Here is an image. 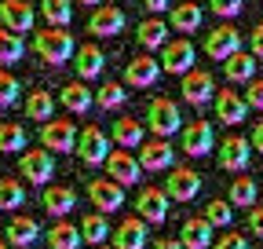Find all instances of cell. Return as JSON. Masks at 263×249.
<instances>
[{
	"label": "cell",
	"mask_w": 263,
	"mask_h": 249,
	"mask_svg": "<svg viewBox=\"0 0 263 249\" xmlns=\"http://www.w3.org/2000/svg\"><path fill=\"white\" fill-rule=\"evenodd\" d=\"M146 129H150L157 139H168V136L183 132V117H179V106H176L172 99H164V96L150 99V106H146Z\"/></svg>",
	"instance_id": "obj_2"
},
{
	"label": "cell",
	"mask_w": 263,
	"mask_h": 249,
	"mask_svg": "<svg viewBox=\"0 0 263 249\" xmlns=\"http://www.w3.org/2000/svg\"><path fill=\"white\" fill-rule=\"evenodd\" d=\"M252 139H245V136H227L223 143H219V169H227V172H245L249 169V158H252Z\"/></svg>",
	"instance_id": "obj_12"
},
{
	"label": "cell",
	"mask_w": 263,
	"mask_h": 249,
	"mask_svg": "<svg viewBox=\"0 0 263 249\" xmlns=\"http://www.w3.org/2000/svg\"><path fill=\"white\" fill-rule=\"evenodd\" d=\"M84 242V235H81V227H73L70 220H59L51 231H48V245L51 249H77Z\"/></svg>",
	"instance_id": "obj_32"
},
{
	"label": "cell",
	"mask_w": 263,
	"mask_h": 249,
	"mask_svg": "<svg viewBox=\"0 0 263 249\" xmlns=\"http://www.w3.org/2000/svg\"><path fill=\"white\" fill-rule=\"evenodd\" d=\"M223 74H227V81H252V74H256V55H252V51H234V55L223 62Z\"/></svg>",
	"instance_id": "obj_30"
},
{
	"label": "cell",
	"mask_w": 263,
	"mask_h": 249,
	"mask_svg": "<svg viewBox=\"0 0 263 249\" xmlns=\"http://www.w3.org/2000/svg\"><path fill=\"white\" fill-rule=\"evenodd\" d=\"M143 8L154 11V15H157V11H172V0H143Z\"/></svg>",
	"instance_id": "obj_46"
},
{
	"label": "cell",
	"mask_w": 263,
	"mask_h": 249,
	"mask_svg": "<svg viewBox=\"0 0 263 249\" xmlns=\"http://www.w3.org/2000/svg\"><path fill=\"white\" fill-rule=\"evenodd\" d=\"M4 238L15 242V245H33L41 238V224L33 220V216H15V220L8 224V231H4Z\"/></svg>",
	"instance_id": "obj_28"
},
{
	"label": "cell",
	"mask_w": 263,
	"mask_h": 249,
	"mask_svg": "<svg viewBox=\"0 0 263 249\" xmlns=\"http://www.w3.org/2000/svg\"><path fill=\"white\" fill-rule=\"evenodd\" d=\"M106 172H110V180H117L121 187H128V183H139L143 165H139V158H132V154L121 147V150H114L106 158Z\"/></svg>",
	"instance_id": "obj_19"
},
{
	"label": "cell",
	"mask_w": 263,
	"mask_h": 249,
	"mask_svg": "<svg viewBox=\"0 0 263 249\" xmlns=\"http://www.w3.org/2000/svg\"><path fill=\"white\" fill-rule=\"evenodd\" d=\"M209 8H212L219 19H234V15L245 8V0H209Z\"/></svg>",
	"instance_id": "obj_41"
},
{
	"label": "cell",
	"mask_w": 263,
	"mask_h": 249,
	"mask_svg": "<svg viewBox=\"0 0 263 249\" xmlns=\"http://www.w3.org/2000/svg\"><path fill=\"white\" fill-rule=\"evenodd\" d=\"M26 55V44L18 33H11V29H0V66H15V62Z\"/></svg>",
	"instance_id": "obj_35"
},
{
	"label": "cell",
	"mask_w": 263,
	"mask_h": 249,
	"mask_svg": "<svg viewBox=\"0 0 263 249\" xmlns=\"http://www.w3.org/2000/svg\"><path fill=\"white\" fill-rule=\"evenodd\" d=\"M26 150V129L15 121L0 124V154H22Z\"/></svg>",
	"instance_id": "obj_34"
},
{
	"label": "cell",
	"mask_w": 263,
	"mask_h": 249,
	"mask_svg": "<svg viewBox=\"0 0 263 249\" xmlns=\"http://www.w3.org/2000/svg\"><path fill=\"white\" fill-rule=\"evenodd\" d=\"M249 106L263 110V81H249Z\"/></svg>",
	"instance_id": "obj_44"
},
{
	"label": "cell",
	"mask_w": 263,
	"mask_h": 249,
	"mask_svg": "<svg viewBox=\"0 0 263 249\" xmlns=\"http://www.w3.org/2000/svg\"><path fill=\"white\" fill-rule=\"evenodd\" d=\"M212 147H216V132H212L209 121L183 124V132H179V150L183 154H190V158H205V154H212Z\"/></svg>",
	"instance_id": "obj_3"
},
{
	"label": "cell",
	"mask_w": 263,
	"mask_h": 249,
	"mask_svg": "<svg viewBox=\"0 0 263 249\" xmlns=\"http://www.w3.org/2000/svg\"><path fill=\"white\" fill-rule=\"evenodd\" d=\"M62 106L66 110H73V114H88L91 106H95V92H88L84 88V81H70V84H66L62 88Z\"/></svg>",
	"instance_id": "obj_25"
},
{
	"label": "cell",
	"mask_w": 263,
	"mask_h": 249,
	"mask_svg": "<svg viewBox=\"0 0 263 249\" xmlns=\"http://www.w3.org/2000/svg\"><path fill=\"white\" fill-rule=\"evenodd\" d=\"M230 205H241V209L256 205V183H252V176H238L234 183H230Z\"/></svg>",
	"instance_id": "obj_38"
},
{
	"label": "cell",
	"mask_w": 263,
	"mask_h": 249,
	"mask_svg": "<svg viewBox=\"0 0 263 249\" xmlns=\"http://www.w3.org/2000/svg\"><path fill=\"white\" fill-rule=\"evenodd\" d=\"M139 165L143 172H161V169H176V147L168 139H146L139 147Z\"/></svg>",
	"instance_id": "obj_10"
},
{
	"label": "cell",
	"mask_w": 263,
	"mask_h": 249,
	"mask_svg": "<svg viewBox=\"0 0 263 249\" xmlns=\"http://www.w3.org/2000/svg\"><path fill=\"white\" fill-rule=\"evenodd\" d=\"M0 249H11V242H8V238H0Z\"/></svg>",
	"instance_id": "obj_50"
},
{
	"label": "cell",
	"mask_w": 263,
	"mask_h": 249,
	"mask_svg": "<svg viewBox=\"0 0 263 249\" xmlns=\"http://www.w3.org/2000/svg\"><path fill=\"white\" fill-rule=\"evenodd\" d=\"M81 235H84V242L88 245H103L106 238H110V224H106V212H88L84 220H81Z\"/></svg>",
	"instance_id": "obj_31"
},
{
	"label": "cell",
	"mask_w": 263,
	"mask_h": 249,
	"mask_svg": "<svg viewBox=\"0 0 263 249\" xmlns=\"http://www.w3.org/2000/svg\"><path fill=\"white\" fill-rule=\"evenodd\" d=\"M197 191H201V176H197L194 169H172L168 180H164V194H168L172 202H190L197 198Z\"/></svg>",
	"instance_id": "obj_14"
},
{
	"label": "cell",
	"mask_w": 263,
	"mask_h": 249,
	"mask_svg": "<svg viewBox=\"0 0 263 249\" xmlns=\"http://www.w3.org/2000/svg\"><path fill=\"white\" fill-rule=\"evenodd\" d=\"M157 77H161V62L150 59V55H136V59L124 66V81H128L132 88H150Z\"/></svg>",
	"instance_id": "obj_21"
},
{
	"label": "cell",
	"mask_w": 263,
	"mask_h": 249,
	"mask_svg": "<svg viewBox=\"0 0 263 249\" xmlns=\"http://www.w3.org/2000/svg\"><path fill=\"white\" fill-rule=\"evenodd\" d=\"M252 150H259V154H263V117L256 121V129H252Z\"/></svg>",
	"instance_id": "obj_47"
},
{
	"label": "cell",
	"mask_w": 263,
	"mask_h": 249,
	"mask_svg": "<svg viewBox=\"0 0 263 249\" xmlns=\"http://www.w3.org/2000/svg\"><path fill=\"white\" fill-rule=\"evenodd\" d=\"M124 26H128L124 11L103 4V8H95V11H91V19H88V33H91V37H117Z\"/></svg>",
	"instance_id": "obj_15"
},
{
	"label": "cell",
	"mask_w": 263,
	"mask_h": 249,
	"mask_svg": "<svg viewBox=\"0 0 263 249\" xmlns=\"http://www.w3.org/2000/svg\"><path fill=\"white\" fill-rule=\"evenodd\" d=\"M205 216H209V224H212V227H216V224H219V227H227L230 220H234V212H230V202H219V198H216V202H209Z\"/></svg>",
	"instance_id": "obj_40"
},
{
	"label": "cell",
	"mask_w": 263,
	"mask_h": 249,
	"mask_svg": "<svg viewBox=\"0 0 263 249\" xmlns=\"http://www.w3.org/2000/svg\"><path fill=\"white\" fill-rule=\"evenodd\" d=\"M51 114H55V96H51L48 88H33L29 96H26V117L48 124V121H51Z\"/></svg>",
	"instance_id": "obj_26"
},
{
	"label": "cell",
	"mask_w": 263,
	"mask_h": 249,
	"mask_svg": "<svg viewBox=\"0 0 263 249\" xmlns=\"http://www.w3.org/2000/svg\"><path fill=\"white\" fill-rule=\"evenodd\" d=\"M41 202H44V209L51 212V216H62L66 212H73V205H77V194H73V187H62V183H51V187H44V194H41Z\"/></svg>",
	"instance_id": "obj_23"
},
{
	"label": "cell",
	"mask_w": 263,
	"mask_h": 249,
	"mask_svg": "<svg viewBox=\"0 0 263 249\" xmlns=\"http://www.w3.org/2000/svg\"><path fill=\"white\" fill-rule=\"evenodd\" d=\"M205 51H209V59H219V62H227L234 51H241V33L230 22H223V26H216L212 33L205 37Z\"/></svg>",
	"instance_id": "obj_11"
},
{
	"label": "cell",
	"mask_w": 263,
	"mask_h": 249,
	"mask_svg": "<svg viewBox=\"0 0 263 249\" xmlns=\"http://www.w3.org/2000/svg\"><path fill=\"white\" fill-rule=\"evenodd\" d=\"M154 249H186L179 238H161V242H154Z\"/></svg>",
	"instance_id": "obj_48"
},
{
	"label": "cell",
	"mask_w": 263,
	"mask_h": 249,
	"mask_svg": "<svg viewBox=\"0 0 263 249\" xmlns=\"http://www.w3.org/2000/svg\"><path fill=\"white\" fill-rule=\"evenodd\" d=\"M216 114H219V124H241L245 117H249V99L245 96H238V92H230V88H223V92H216Z\"/></svg>",
	"instance_id": "obj_17"
},
{
	"label": "cell",
	"mask_w": 263,
	"mask_h": 249,
	"mask_svg": "<svg viewBox=\"0 0 263 249\" xmlns=\"http://www.w3.org/2000/svg\"><path fill=\"white\" fill-rule=\"evenodd\" d=\"M77 129H73V121H62V117H51L44 129H41V143H44V150H51V154H70V150H77Z\"/></svg>",
	"instance_id": "obj_4"
},
{
	"label": "cell",
	"mask_w": 263,
	"mask_h": 249,
	"mask_svg": "<svg viewBox=\"0 0 263 249\" xmlns=\"http://www.w3.org/2000/svg\"><path fill=\"white\" fill-rule=\"evenodd\" d=\"M88 198L99 212H117L124 205V187L117 180H88Z\"/></svg>",
	"instance_id": "obj_13"
},
{
	"label": "cell",
	"mask_w": 263,
	"mask_h": 249,
	"mask_svg": "<svg viewBox=\"0 0 263 249\" xmlns=\"http://www.w3.org/2000/svg\"><path fill=\"white\" fill-rule=\"evenodd\" d=\"M136 41L143 48H164L168 44V26H164L161 19H143L136 26Z\"/></svg>",
	"instance_id": "obj_29"
},
{
	"label": "cell",
	"mask_w": 263,
	"mask_h": 249,
	"mask_svg": "<svg viewBox=\"0 0 263 249\" xmlns=\"http://www.w3.org/2000/svg\"><path fill=\"white\" fill-rule=\"evenodd\" d=\"M249 48H252V55H256V59H263V22L249 33Z\"/></svg>",
	"instance_id": "obj_45"
},
{
	"label": "cell",
	"mask_w": 263,
	"mask_h": 249,
	"mask_svg": "<svg viewBox=\"0 0 263 249\" xmlns=\"http://www.w3.org/2000/svg\"><path fill=\"white\" fill-rule=\"evenodd\" d=\"M77 154H81V162L84 165H106V158H110V136L99 129V124H88V129L81 132V139H77Z\"/></svg>",
	"instance_id": "obj_5"
},
{
	"label": "cell",
	"mask_w": 263,
	"mask_h": 249,
	"mask_svg": "<svg viewBox=\"0 0 263 249\" xmlns=\"http://www.w3.org/2000/svg\"><path fill=\"white\" fill-rule=\"evenodd\" d=\"M18 81H15V74H8V70H0V106H15V99H18Z\"/></svg>",
	"instance_id": "obj_39"
},
{
	"label": "cell",
	"mask_w": 263,
	"mask_h": 249,
	"mask_svg": "<svg viewBox=\"0 0 263 249\" xmlns=\"http://www.w3.org/2000/svg\"><path fill=\"white\" fill-rule=\"evenodd\" d=\"M0 22L11 33H29L33 22H37V8L29 0H0Z\"/></svg>",
	"instance_id": "obj_9"
},
{
	"label": "cell",
	"mask_w": 263,
	"mask_h": 249,
	"mask_svg": "<svg viewBox=\"0 0 263 249\" xmlns=\"http://www.w3.org/2000/svg\"><path fill=\"white\" fill-rule=\"evenodd\" d=\"M81 8H103V0H77Z\"/></svg>",
	"instance_id": "obj_49"
},
{
	"label": "cell",
	"mask_w": 263,
	"mask_h": 249,
	"mask_svg": "<svg viewBox=\"0 0 263 249\" xmlns=\"http://www.w3.org/2000/svg\"><path fill=\"white\" fill-rule=\"evenodd\" d=\"M124 84L121 81H103V88L95 92V103L103 106V110H117V106H124Z\"/></svg>",
	"instance_id": "obj_37"
},
{
	"label": "cell",
	"mask_w": 263,
	"mask_h": 249,
	"mask_svg": "<svg viewBox=\"0 0 263 249\" xmlns=\"http://www.w3.org/2000/svg\"><path fill=\"white\" fill-rule=\"evenodd\" d=\"M143 129L146 121H136V117H117L114 121V143L124 147V150H139L146 139H143Z\"/></svg>",
	"instance_id": "obj_24"
},
{
	"label": "cell",
	"mask_w": 263,
	"mask_h": 249,
	"mask_svg": "<svg viewBox=\"0 0 263 249\" xmlns=\"http://www.w3.org/2000/svg\"><path fill=\"white\" fill-rule=\"evenodd\" d=\"M91 249H114V245H106V242H103V245H91Z\"/></svg>",
	"instance_id": "obj_51"
},
{
	"label": "cell",
	"mask_w": 263,
	"mask_h": 249,
	"mask_svg": "<svg viewBox=\"0 0 263 249\" xmlns=\"http://www.w3.org/2000/svg\"><path fill=\"white\" fill-rule=\"evenodd\" d=\"M22 205H26L22 183H15L11 176H4V180H0V209H4V212H15V209H22Z\"/></svg>",
	"instance_id": "obj_36"
},
{
	"label": "cell",
	"mask_w": 263,
	"mask_h": 249,
	"mask_svg": "<svg viewBox=\"0 0 263 249\" xmlns=\"http://www.w3.org/2000/svg\"><path fill=\"white\" fill-rule=\"evenodd\" d=\"M161 70L168 74H190L194 70V44L190 41H168L161 48Z\"/></svg>",
	"instance_id": "obj_16"
},
{
	"label": "cell",
	"mask_w": 263,
	"mask_h": 249,
	"mask_svg": "<svg viewBox=\"0 0 263 249\" xmlns=\"http://www.w3.org/2000/svg\"><path fill=\"white\" fill-rule=\"evenodd\" d=\"M33 51H37L48 66H62V62H70L77 51H73V37L66 33L59 26H44L37 29V37H33Z\"/></svg>",
	"instance_id": "obj_1"
},
{
	"label": "cell",
	"mask_w": 263,
	"mask_h": 249,
	"mask_svg": "<svg viewBox=\"0 0 263 249\" xmlns=\"http://www.w3.org/2000/svg\"><path fill=\"white\" fill-rule=\"evenodd\" d=\"M212 249H249V242H245V235H238V231H227L219 242H212Z\"/></svg>",
	"instance_id": "obj_42"
},
{
	"label": "cell",
	"mask_w": 263,
	"mask_h": 249,
	"mask_svg": "<svg viewBox=\"0 0 263 249\" xmlns=\"http://www.w3.org/2000/svg\"><path fill=\"white\" fill-rule=\"evenodd\" d=\"M41 15H44L48 26L66 29L70 19H73V4H70V0H41Z\"/></svg>",
	"instance_id": "obj_33"
},
{
	"label": "cell",
	"mask_w": 263,
	"mask_h": 249,
	"mask_svg": "<svg viewBox=\"0 0 263 249\" xmlns=\"http://www.w3.org/2000/svg\"><path fill=\"white\" fill-rule=\"evenodd\" d=\"M179 242L186 249H212V224L209 216H186L179 227Z\"/></svg>",
	"instance_id": "obj_20"
},
{
	"label": "cell",
	"mask_w": 263,
	"mask_h": 249,
	"mask_svg": "<svg viewBox=\"0 0 263 249\" xmlns=\"http://www.w3.org/2000/svg\"><path fill=\"white\" fill-rule=\"evenodd\" d=\"M103 66H106V55H103V48H99V44H81V48H77V55H73V70H77L81 81L99 77V74H103Z\"/></svg>",
	"instance_id": "obj_22"
},
{
	"label": "cell",
	"mask_w": 263,
	"mask_h": 249,
	"mask_svg": "<svg viewBox=\"0 0 263 249\" xmlns=\"http://www.w3.org/2000/svg\"><path fill=\"white\" fill-rule=\"evenodd\" d=\"M18 172H22V180L44 187V183H51V176H55V158H51V154H44V147H41V150H22Z\"/></svg>",
	"instance_id": "obj_8"
},
{
	"label": "cell",
	"mask_w": 263,
	"mask_h": 249,
	"mask_svg": "<svg viewBox=\"0 0 263 249\" xmlns=\"http://www.w3.org/2000/svg\"><path fill=\"white\" fill-rule=\"evenodd\" d=\"M179 96H183L190 106H205V103H212V99H216V81H212V74H209V70H190V74H183V81H179Z\"/></svg>",
	"instance_id": "obj_6"
},
{
	"label": "cell",
	"mask_w": 263,
	"mask_h": 249,
	"mask_svg": "<svg viewBox=\"0 0 263 249\" xmlns=\"http://www.w3.org/2000/svg\"><path fill=\"white\" fill-rule=\"evenodd\" d=\"M249 231L256 238H263V205H252L249 209Z\"/></svg>",
	"instance_id": "obj_43"
},
{
	"label": "cell",
	"mask_w": 263,
	"mask_h": 249,
	"mask_svg": "<svg viewBox=\"0 0 263 249\" xmlns=\"http://www.w3.org/2000/svg\"><path fill=\"white\" fill-rule=\"evenodd\" d=\"M201 19H205V11L194 4V0H186V4H179V8H172V29H179V33H197V29H201Z\"/></svg>",
	"instance_id": "obj_27"
},
{
	"label": "cell",
	"mask_w": 263,
	"mask_h": 249,
	"mask_svg": "<svg viewBox=\"0 0 263 249\" xmlns=\"http://www.w3.org/2000/svg\"><path fill=\"white\" fill-rule=\"evenodd\" d=\"M168 194H164V187H143L136 194V212L143 216L146 224H164L168 220Z\"/></svg>",
	"instance_id": "obj_7"
},
{
	"label": "cell",
	"mask_w": 263,
	"mask_h": 249,
	"mask_svg": "<svg viewBox=\"0 0 263 249\" xmlns=\"http://www.w3.org/2000/svg\"><path fill=\"white\" fill-rule=\"evenodd\" d=\"M150 235H146V220L143 216H128L114 227V249H146Z\"/></svg>",
	"instance_id": "obj_18"
}]
</instances>
